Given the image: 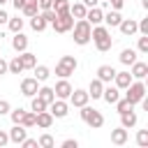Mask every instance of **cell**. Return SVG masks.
<instances>
[{
  "label": "cell",
  "mask_w": 148,
  "mask_h": 148,
  "mask_svg": "<svg viewBox=\"0 0 148 148\" xmlns=\"http://www.w3.org/2000/svg\"><path fill=\"white\" fill-rule=\"evenodd\" d=\"M90 39L95 42V46H97V51H109L111 46H113V39H111V32H109V28L106 25H92V30H90Z\"/></svg>",
  "instance_id": "6da1fadb"
},
{
  "label": "cell",
  "mask_w": 148,
  "mask_h": 148,
  "mask_svg": "<svg viewBox=\"0 0 148 148\" xmlns=\"http://www.w3.org/2000/svg\"><path fill=\"white\" fill-rule=\"evenodd\" d=\"M72 30H74V44L86 46V44L90 42V30H92V25H90L86 18H76L74 25H72Z\"/></svg>",
  "instance_id": "7a4b0ae2"
},
{
  "label": "cell",
  "mask_w": 148,
  "mask_h": 148,
  "mask_svg": "<svg viewBox=\"0 0 148 148\" xmlns=\"http://www.w3.org/2000/svg\"><path fill=\"white\" fill-rule=\"evenodd\" d=\"M81 120H83L88 127H92V130H99V127L104 125V116H102L97 109L88 106V104L81 106Z\"/></svg>",
  "instance_id": "3957f363"
},
{
  "label": "cell",
  "mask_w": 148,
  "mask_h": 148,
  "mask_svg": "<svg viewBox=\"0 0 148 148\" xmlns=\"http://www.w3.org/2000/svg\"><path fill=\"white\" fill-rule=\"evenodd\" d=\"M76 67H79V62H76L74 56H62V58L56 62V74H58L60 79H67V76H72V74L76 72Z\"/></svg>",
  "instance_id": "277c9868"
},
{
  "label": "cell",
  "mask_w": 148,
  "mask_h": 148,
  "mask_svg": "<svg viewBox=\"0 0 148 148\" xmlns=\"http://www.w3.org/2000/svg\"><path fill=\"white\" fill-rule=\"evenodd\" d=\"M125 97H127V99H130V102L136 106V104H139V102L146 97V83H143L141 79H134V81H132V83L125 88Z\"/></svg>",
  "instance_id": "5b68a950"
},
{
  "label": "cell",
  "mask_w": 148,
  "mask_h": 148,
  "mask_svg": "<svg viewBox=\"0 0 148 148\" xmlns=\"http://www.w3.org/2000/svg\"><path fill=\"white\" fill-rule=\"evenodd\" d=\"M51 25H53V30L56 32H69L72 30V25H74V16L69 14V12H65V14H56V18L51 21Z\"/></svg>",
  "instance_id": "8992f818"
},
{
  "label": "cell",
  "mask_w": 148,
  "mask_h": 148,
  "mask_svg": "<svg viewBox=\"0 0 148 148\" xmlns=\"http://www.w3.org/2000/svg\"><path fill=\"white\" fill-rule=\"evenodd\" d=\"M46 109H49V113H51L53 118H65V116L69 113V104H67V99H58V97H56Z\"/></svg>",
  "instance_id": "52a82bcc"
},
{
  "label": "cell",
  "mask_w": 148,
  "mask_h": 148,
  "mask_svg": "<svg viewBox=\"0 0 148 148\" xmlns=\"http://www.w3.org/2000/svg\"><path fill=\"white\" fill-rule=\"evenodd\" d=\"M69 104L72 106H76V109H81L83 104H88V99H90V95H88V90H81V88H74L72 92H69Z\"/></svg>",
  "instance_id": "ba28073f"
},
{
  "label": "cell",
  "mask_w": 148,
  "mask_h": 148,
  "mask_svg": "<svg viewBox=\"0 0 148 148\" xmlns=\"http://www.w3.org/2000/svg\"><path fill=\"white\" fill-rule=\"evenodd\" d=\"M37 88H39V81L35 76H28V79L21 81V95H25V97H35Z\"/></svg>",
  "instance_id": "9c48e42d"
},
{
  "label": "cell",
  "mask_w": 148,
  "mask_h": 148,
  "mask_svg": "<svg viewBox=\"0 0 148 148\" xmlns=\"http://www.w3.org/2000/svg\"><path fill=\"white\" fill-rule=\"evenodd\" d=\"M72 90H74V88H72V83H69L67 79H60V81L56 83V88H53V92H56V97H58V99H67Z\"/></svg>",
  "instance_id": "30bf717a"
},
{
  "label": "cell",
  "mask_w": 148,
  "mask_h": 148,
  "mask_svg": "<svg viewBox=\"0 0 148 148\" xmlns=\"http://www.w3.org/2000/svg\"><path fill=\"white\" fill-rule=\"evenodd\" d=\"M7 134H9V141H12V143H21V141H23V139L28 136V130H25L23 125L14 123V127H12V130H9Z\"/></svg>",
  "instance_id": "8fae6325"
},
{
  "label": "cell",
  "mask_w": 148,
  "mask_h": 148,
  "mask_svg": "<svg viewBox=\"0 0 148 148\" xmlns=\"http://www.w3.org/2000/svg\"><path fill=\"white\" fill-rule=\"evenodd\" d=\"M118 28H120V32H123L125 37H132V35H136V32H139V28H136V21H134V18H123V21L118 23Z\"/></svg>",
  "instance_id": "7c38bea8"
},
{
  "label": "cell",
  "mask_w": 148,
  "mask_h": 148,
  "mask_svg": "<svg viewBox=\"0 0 148 148\" xmlns=\"http://www.w3.org/2000/svg\"><path fill=\"white\" fill-rule=\"evenodd\" d=\"M113 76H116V69H113L111 65H99V67H97V79H99L102 83H111Z\"/></svg>",
  "instance_id": "4fadbf2b"
},
{
  "label": "cell",
  "mask_w": 148,
  "mask_h": 148,
  "mask_svg": "<svg viewBox=\"0 0 148 148\" xmlns=\"http://www.w3.org/2000/svg\"><path fill=\"white\" fill-rule=\"evenodd\" d=\"M102 18H104V12H102L99 7H88V12H86V21H88L90 25H99Z\"/></svg>",
  "instance_id": "5bb4252c"
},
{
  "label": "cell",
  "mask_w": 148,
  "mask_h": 148,
  "mask_svg": "<svg viewBox=\"0 0 148 148\" xmlns=\"http://www.w3.org/2000/svg\"><path fill=\"white\" fill-rule=\"evenodd\" d=\"M130 67H132V72H130V74H132V79H141V81L146 79V74H148V65H146V62L134 60Z\"/></svg>",
  "instance_id": "9a60e30c"
},
{
  "label": "cell",
  "mask_w": 148,
  "mask_h": 148,
  "mask_svg": "<svg viewBox=\"0 0 148 148\" xmlns=\"http://www.w3.org/2000/svg\"><path fill=\"white\" fill-rule=\"evenodd\" d=\"M132 81H134V79H132V74H130V72H116V76H113V83H116V88H118V90H125Z\"/></svg>",
  "instance_id": "2e32d148"
},
{
  "label": "cell",
  "mask_w": 148,
  "mask_h": 148,
  "mask_svg": "<svg viewBox=\"0 0 148 148\" xmlns=\"http://www.w3.org/2000/svg\"><path fill=\"white\" fill-rule=\"evenodd\" d=\"M118 97H120V90H118L116 86H104V90H102V99H104L106 104H116Z\"/></svg>",
  "instance_id": "e0dca14e"
},
{
  "label": "cell",
  "mask_w": 148,
  "mask_h": 148,
  "mask_svg": "<svg viewBox=\"0 0 148 148\" xmlns=\"http://www.w3.org/2000/svg\"><path fill=\"white\" fill-rule=\"evenodd\" d=\"M53 120H56V118H53L49 111H39V113L35 116V125L42 127V130H49V127L53 125Z\"/></svg>",
  "instance_id": "ac0fdd59"
},
{
  "label": "cell",
  "mask_w": 148,
  "mask_h": 148,
  "mask_svg": "<svg viewBox=\"0 0 148 148\" xmlns=\"http://www.w3.org/2000/svg\"><path fill=\"white\" fill-rule=\"evenodd\" d=\"M12 49H14L16 53L25 51V49H28V37H25L23 32H14V37H12Z\"/></svg>",
  "instance_id": "d6986e66"
},
{
  "label": "cell",
  "mask_w": 148,
  "mask_h": 148,
  "mask_svg": "<svg viewBox=\"0 0 148 148\" xmlns=\"http://www.w3.org/2000/svg\"><path fill=\"white\" fill-rule=\"evenodd\" d=\"M18 60H21V65H23V69H32V67L37 65V56H35V53H30L28 49L18 53Z\"/></svg>",
  "instance_id": "ffe728a7"
},
{
  "label": "cell",
  "mask_w": 148,
  "mask_h": 148,
  "mask_svg": "<svg viewBox=\"0 0 148 148\" xmlns=\"http://www.w3.org/2000/svg\"><path fill=\"white\" fill-rule=\"evenodd\" d=\"M111 143H113V146H125V143H127V130H125V127L111 130Z\"/></svg>",
  "instance_id": "44dd1931"
},
{
  "label": "cell",
  "mask_w": 148,
  "mask_h": 148,
  "mask_svg": "<svg viewBox=\"0 0 148 148\" xmlns=\"http://www.w3.org/2000/svg\"><path fill=\"white\" fill-rule=\"evenodd\" d=\"M136 113L130 109V111H125V113H120V127H125V130H132L134 125H136Z\"/></svg>",
  "instance_id": "7402d4cb"
},
{
  "label": "cell",
  "mask_w": 148,
  "mask_h": 148,
  "mask_svg": "<svg viewBox=\"0 0 148 148\" xmlns=\"http://www.w3.org/2000/svg\"><path fill=\"white\" fill-rule=\"evenodd\" d=\"M102 21H104L109 28H118V23L123 21V16H120V12H118V9H111V12H106V14H104V18H102Z\"/></svg>",
  "instance_id": "603a6c76"
},
{
  "label": "cell",
  "mask_w": 148,
  "mask_h": 148,
  "mask_svg": "<svg viewBox=\"0 0 148 148\" xmlns=\"http://www.w3.org/2000/svg\"><path fill=\"white\" fill-rule=\"evenodd\" d=\"M102 90H104V83H102L99 79H92L90 86H88V95H90L92 99H99V97H102Z\"/></svg>",
  "instance_id": "cb8c5ba5"
},
{
  "label": "cell",
  "mask_w": 148,
  "mask_h": 148,
  "mask_svg": "<svg viewBox=\"0 0 148 148\" xmlns=\"http://www.w3.org/2000/svg\"><path fill=\"white\" fill-rule=\"evenodd\" d=\"M37 97H39L42 102L51 104V102L56 99V92H53V88H49V86H39V88H37Z\"/></svg>",
  "instance_id": "d4e9b609"
},
{
  "label": "cell",
  "mask_w": 148,
  "mask_h": 148,
  "mask_svg": "<svg viewBox=\"0 0 148 148\" xmlns=\"http://www.w3.org/2000/svg\"><path fill=\"white\" fill-rule=\"evenodd\" d=\"M86 12H88V7L83 2H69V14L74 18H86Z\"/></svg>",
  "instance_id": "484cf974"
},
{
  "label": "cell",
  "mask_w": 148,
  "mask_h": 148,
  "mask_svg": "<svg viewBox=\"0 0 148 148\" xmlns=\"http://www.w3.org/2000/svg\"><path fill=\"white\" fill-rule=\"evenodd\" d=\"M118 60H120L123 65H127V67H130V65L136 60V51H134V49H123V51H120V56H118Z\"/></svg>",
  "instance_id": "4316f807"
},
{
  "label": "cell",
  "mask_w": 148,
  "mask_h": 148,
  "mask_svg": "<svg viewBox=\"0 0 148 148\" xmlns=\"http://www.w3.org/2000/svg\"><path fill=\"white\" fill-rule=\"evenodd\" d=\"M46 25H49V23H46V21L39 16V12H37L35 16H30V28H32L35 32H42V30H46Z\"/></svg>",
  "instance_id": "83f0119b"
},
{
  "label": "cell",
  "mask_w": 148,
  "mask_h": 148,
  "mask_svg": "<svg viewBox=\"0 0 148 148\" xmlns=\"http://www.w3.org/2000/svg\"><path fill=\"white\" fill-rule=\"evenodd\" d=\"M32 69H35V79H37L39 83H44V81H46V79L51 76V69H49L46 65H35Z\"/></svg>",
  "instance_id": "f1b7e54d"
},
{
  "label": "cell",
  "mask_w": 148,
  "mask_h": 148,
  "mask_svg": "<svg viewBox=\"0 0 148 148\" xmlns=\"http://www.w3.org/2000/svg\"><path fill=\"white\" fill-rule=\"evenodd\" d=\"M21 12H23V14L28 16V18H30V16H35V14L39 12V7H37V0H25V2H23V9H21Z\"/></svg>",
  "instance_id": "f546056e"
},
{
  "label": "cell",
  "mask_w": 148,
  "mask_h": 148,
  "mask_svg": "<svg viewBox=\"0 0 148 148\" xmlns=\"http://www.w3.org/2000/svg\"><path fill=\"white\" fill-rule=\"evenodd\" d=\"M7 72H9V74H21V72H23V65H21L18 56H14V58L7 62Z\"/></svg>",
  "instance_id": "4dcf8cb0"
},
{
  "label": "cell",
  "mask_w": 148,
  "mask_h": 148,
  "mask_svg": "<svg viewBox=\"0 0 148 148\" xmlns=\"http://www.w3.org/2000/svg\"><path fill=\"white\" fill-rule=\"evenodd\" d=\"M7 25H9L12 32H21V30H23V18H18V16H9V18H7Z\"/></svg>",
  "instance_id": "1f68e13d"
},
{
  "label": "cell",
  "mask_w": 148,
  "mask_h": 148,
  "mask_svg": "<svg viewBox=\"0 0 148 148\" xmlns=\"http://www.w3.org/2000/svg\"><path fill=\"white\" fill-rule=\"evenodd\" d=\"M130 109H134V104H132L127 97H118V102H116V111H118V113H125V111H130Z\"/></svg>",
  "instance_id": "d6a6232c"
},
{
  "label": "cell",
  "mask_w": 148,
  "mask_h": 148,
  "mask_svg": "<svg viewBox=\"0 0 148 148\" xmlns=\"http://www.w3.org/2000/svg\"><path fill=\"white\" fill-rule=\"evenodd\" d=\"M35 116H37V113H35V111H25V113H23V118H21V123H18V125H23V127H25V130H30V127H35Z\"/></svg>",
  "instance_id": "836d02e7"
},
{
  "label": "cell",
  "mask_w": 148,
  "mask_h": 148,
  "mask_svg": "<svg viewBox=\"0 0 148 148\" xmlns=\"http://www.w3.org/2000/svg\"><path fill=\"white\" fill-rule=\"evenodd\" d=\"M51 9L56 14H65V12H69V0H53Z\"/></svg>",
  "instance_id": "e575fe53"
},
{
  "label": "cell",
  "mask_w": 148,
  "mask_h": 148,
  "mask_svg": "<svg viewBox=\"0 0 148 148\" xmlns=\"http://www.w3.org/2000/svg\"><path fill=\"white\" fill-rule=\"evenodd\" d=\"M46 106H49V104H46V102H42L37 95H35V97H32V102H30V111H35V113H39V111H46Z\"/></svg>",
  "instance_id": "d590c367"
},
{
  "label": "cell",
  "mask_w": 148,
  "mask_h": 148,
  "mask_svg": "<svg viewBox=\"0 0 148 148\" xmlns=\"http://www.w3.org/2000/svg\"><path fill=\"white\" fill-rule=\"evenodd\" d=\"M37 146H42V148H53V146H56V141H53V136H51V134H42V136L37 139Z\"/></svg>",
  "instance_id": "8d00e7d4"
},
{
  "label": "cell",
  "mask_w": 148,
  "mask_h": 148,
  "mask_svg": "<svg viewBox=\"0 0 148 148\" xmlns=\"http://www.w3.org/2000/svg\"><path fill=\"white\" fill-rule=\"evenodd\" d=\"M136 51H139V53H148V35H141V37H139Z\"/></svg>",
  "instance_id": "74e56055"
},
{
  "label": "cell",
  "mask_w": 148,
  "mask_h": 148,
  "mask_svg": "<svg viewBox=\"0 0 148 148\" xmlns=\"http://www.w3.org/2000/svg\"><path fill=\"white\" fill-rule=\"evenodd\" d=\"M23 113H25V109H9V118H12V123H21V118H23Z\"/></svg>",
  "instance_id": "f35d334b"
},
{
  "label": "cell",
  "mask_w": 148,
  "mask_h": 148,
  "mask_svg": "<svg viewBox=\"0 0 148 148\" xmlns=\"http://www.w3.org/2000/svg\"><path fill=\"white\" fill-rule=\"evenodd\" d=\"M136 143H139L141 148L148 146V130H139V132H136Z\"/></svg>",
  "instance_id": "ab89813d"
},
{
  "label": "cell",
  "mask_w": 148,
  "mask_h": 148,
  "mask_svg": "<svg viewBox=\"0 0 148 148\" xmlns=\"http://www.w3.org/2000/svg\"><path fill=\"white\" fill-rule=\"evenodd\" d=\"M39 16H42L46 23H51V21L56 18V12H53V9H42V14H39Z\"/></svg>",
  "instance_id": "60d3db41"
},
{
  "label": "cell",
  "mask_w": 148,
  "mask_h": 148,
  "mask_svg": "<svg viewBox=\"0 0 148 148\" xmlns=\"http://www.w3.org/2000/svg\"><path fill=\"white\" fill-rule=\"evenodd\" d=\"M21 146H23V148H35V146H37V139H28V136H25V139L21 141Z\"/></svg>",
  "instance_id": "b9f144b4"
},
{
  "label": "cell",
  "mask_w": 148,
  "mask_h": 148,
  "mask_svg": "<svg viewBox=\"0 0 148 148\" xmlns=\"http://www.w3.org/2000/svg\"><path fill=\"white\" fill-rule=\"evenodd\" d=\"M9 109H12V106H9V102H7V99H0V116L9 113Z\"/></svg>",
  "instance_id": "7bdbcfd3"
},
{
  "label": "cell",
  "mask_w": 148,
  "mask_h": 148,
  "mask_svg": "<svg viewBox=\"0 0 148 148\" xmlns=\"http://www.w3.org/2000/svg\"><path fill=\"white\" fill-rule=\"evenodd\" d=\"M76 146H79L76 139H65V141H62V148H76Z\"/></svg>",
  "instance_id": "ee69618b"
},
{
  "label": "cell",
  "mask_w": 148,
  "mask_h": 148,
  "mask_svg": "<svg viewBox=\"0 0 148 148\" xmlns=\"http://www.w3.org/2000/svg\"><path fill=\"white\" fill-rule=\"evenodd\" d=\"M106 2H109L113 9H118V12H120V9H123V5H125V0H106Z\"/></svg>",
  "instance_id": "f6af8a7d"
},
{
  "label": "cell",
  "mask_w": 148,
  "mask_h": 148,
  "mask_svg": "<svg viewBox=\"0 0 148 148\" xmlns=\"http://www.w3.org/2000/svg\"><path fill=\"white\" fill-rule=\"evenodd\" d=\"M51 5H53V0H37L39 9H51Z\"/></svg>",
  "instance_id": "bcb514c9"
},
{
  "label": "cell",
  "mask_w": 148,
  "mask_h": 148,
  "mask_svg": "<svg viewBox=\"0 0 148 148\" xmlns=\"http://www.w3.org/2000/svg\"><path fill=\"white\" fill-rule=\"evenodd\" d=\"M7 143H9V134H7L5 130H0V148H2V146H7Z\"/></svg>",
  "instance_id": "7dc6e473"
},
{
  "label": "cell",
  "mask_w": 148,
  "mask_h": 148,
  "mask_svg": "<svg viewBox=\"0 0 148 148\" xmlns=\"http://www.w3.org/2000/svg\"><path fill=\"white\" fill-rule=\"evenodd\" d=\"M5 74H7V60L0 56V76H5Z\"/></svg>",
  "instance_id": "c3c4849f"
},
{
  "label": "cell",
  "mask_w": 148,
  "mask_h": 148,
  "mask_svg": "<svg viewBox=\"0 0 148 148\" xmlns=\"http://www.w3.org/2000/svg\"><path fill=\"white\" fill-rule=\"evenodd\" d=\"M9 2L14 5V9H16V12H21V9H23V2H25V0H9Z\"/></svg>",
  "instance_id": "681fc988"
},
{
  "label": "cell",
  "mask_w": 148,
  "mask_h": 148,
  "mask_svg": "<svg viewBox=\"0 0 148 148\" xmlns=\"http://www.w3.org/2000/svg\"><path fill=\"white\" fill-rule=\"evenodd\" d=\"M7 18H9V14H7V12L0 7V25H2V23H7Z\"/></svg>",
  "instance_id": "f907efd6"
},
{
  "label": "cell",
  "mask_w": 148,
  "mask_h": 148,
  "mask_svg": "<svg viewBox=\"0 0 148 148\" xmlns=\"http://www.w3.org/2000/svg\"><path fill=\"white\" fill-rule=\"evenodd\" d=\"M81 2H83L86 7H97V5L102 2V0H81Z\"/></svg>",
  "instance_id": "816d5d0a"
},
{
  "label": "cell",
  "mask_w": 148,
  "mask_h": 148,
  "mask_svg": "<svg viewBox=\"0 0 148 148\" xmlns=\"http://www.w3.org/2000/svg\"><path fill=\"white\" fill-rule=\"evenodd\" d=\"M7 2H9V0H0V7H2V5H7Z\"/></svg>",
  "instance_id": "f5cc1de1"
},
{
  "label": "cell",
  "mask_w": 148,
  "mask_h": 148,
  "mask_svg": "<svg viewBox=\"0 0 148 148\" xmlns=\"http://www.w3.org/2000/svg\"><path fill=\"white\" fill-rule=\"evenodd\" d=\"M0 56H2V49H0Z\"/></svg>",
  "instance_id": "db71d44e"
}]
</instances>
